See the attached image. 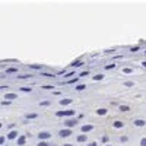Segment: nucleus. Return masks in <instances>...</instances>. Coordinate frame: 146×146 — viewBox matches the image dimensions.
Here are the masks:
<instances>
[{
	"label": "nucleus",
	"mask_w": 146,
	"mask_h": 146,
	"mask_svg": "<svg viewBox=\"0 0 146 146\" xmlns=\"http://www.w3.org/2000/svg\"><path fill=\"white\" fill-rule=\"evenodd\" d=\"M6 98H16V95H13V94H10V95H6Z\"/></svg>",
	"instance_id": "nucleus-9"
},
{
	"label": "nucleus",
	"mask_w": 146,
	"mask_h": 146,
	"mask_svg": "<svg viewBox=\"0 0 146 146\" xmlns=\"http://www.w3.org/2000/svg\"><path fill=\"white\" fill-rule=\"evenodd\" d=\"M66 146H72V145H66Z\"/></svg>",
	"instance_id": "nucleus-16"
},
{
	"label": "nucleus",
	"mask_w": 146,
	"mask_h": 146,
	"mask_svg": "<svg viewBox=\"0 0 146 146\" xmlns=\"http://www.w3.org/2000/svg\"><path fill=\"white\" fill-rule=\"evenodd\" d=\"M142 146H146V139H143V140H142Z\"/></svg>",
	"instance_id": "nucleus-13"
},
{
	"label": "nucleus",
	"mask_w": 146,
	"mask_h": 146,
	"mask_svg": "<svg viewBox=\"0 0 146 146\" xmlns=\"http://www.w3.org/2000/svg\"><path fill=\"white\" fill-rule=\"evenodd\" d=\"M15 136H16V133H15V131H12V133H10V135H9V137H10V139H13Z\"/></svg>",
	"instance_id": "nucleus-5"
},
{
	"label": "nucleus",
	"mask_w": 146,
	"mask_h": 146,
	"mask_svg": "<svg viewBox=\"0 0 146 146\" xmlns=\"http://www.w3.org/2000/svg\"><path fill=\"white\" fill-rule=\"evenodd\" d=\"M145 124V121H142V120H137L136 121V126H143Z\"/></svg>",
	"instance_id": "nucleus-4"
},
{
	"label": "nucleus",
	"mask_w": 146,
	"mask_h": 146,
	"mask_svg": "<svg viewBox=\"0 0 146 146\" xmlns=\"http://www.w3.org/2000/svg\"><path fill=\"white\" fill-rule=\"evenodd\" d=\"M60 136H63V137L70 136V130H62V131H60Z\"/></svg>",
	"instance_id": "nucleus-1"
},
{
	"label": "nucleus",
	"mask_w": 146,
	"mask_h": 146,
	"mask_svg": "<svg viewBox=\"0 0 146 146\" xmlns=\"http://www.w3.org/2000/svg\"><path fill=\"white\" fill-rule=\"evenodd\" d=\"M38 146H47V143H44V142H41V143H40Z\"/></svg>",
	"instance_id": "nucleus-14"
},
{
	"label": "nucleus",
	"mask_w": 146,
	"mask_h": 146,
	"mask_svg": "<svg viewBox=\"0 0 146 146\" xmlns=\"http://www.w3.org/2000/svg\"><path fill=\"white\" fill-rule=\"evenodd\" d=\"M48 136H50L48 133H41V135H40V139H47Z\"/></svg>",
	"instance_id": "nucleus-2"
},
{
	"label": "nucleus",
	"mask_w": 146,
	"mask_h": 146,
	"mask_svg": "<svg viewBox=\"0 0 146 146\" xmlns=\"http://www.w3.org/2000/svg\"><path fill=\"white\" fill-rule=\"evenodd\" d=\"M120 110H121V111H127L129 107H123V105H121V107H120Z\"/></svg>",
	"instance_id": "nucleus-7"
},
{
	"label": "nucleus",
	"mask_w": 146,
	"mask_h": 146,
	"mask_svg": "<svg viewBox=\"0 0 146 146\" xmlns=\"http://www.w3.org/2000/svg\"><path fill=\"white\" fill-rule=\"evenodd\" d=\"M91 129H92L91 126H83V127H82V130H83V131H88V130H91Z\"/></svg>",
	"instance_id": "nucleus-3"
},
{
	"label": "nucleus",
	"mask_w": 146,
	"mask_h": 146,
	"mask_svg": "<svg viewBox=\"0 0 146 146\" xmlns=\"http://www.w3.org/2000/svg\"><path fill=\"white\" fill-rule=\"evenodd\" d=\"M69 102H70V100H63L62 101V104H69Z\"/></svg>",
	"instance_id": "nucleus-12"
},
{
	"label": "nucleus",
	"mask_w": 146,
	"mask_h": 146,
	"mask_svg": "<svg viewBox=\"0 0 146 146\" xmlns=\"http://www.w3.org/2000/svg\"><path fill=\"white\" fill-rule=\"evenodd\" d=\"M114 126H115V127H121V126H123V124H121V123H120V121H117V123H115Z\"/></svg>",
	"instance_id": "nucleus-10"
},
{
	"label": "nucleus",
	"mask_w": 146,
	"mask_h": 146,
	"mask_svg": "<svg viewBox=\"0 0 146 146\" xmlns=\"http://www.w3.org/2000/svg\"><path fill=\"white\" fill-rule=\"evenodd\" d=\"M98 114H105V110H98Z\"/></svg>",
	"instance_id": "nucleus-11"
},
{
	"label": "nucleus",
	"mask_w": 146,
	"mask_h": 146,
	"mask_svg": "<svg viewBox=\"0 0 146 146\" xmlns=\"http://www.w3.org/2000/svg\"><path fill=\"white\" fill-rule=\"evenodd\" d=\"M78 91H82V89H85V85H79V86L76 88Z\"/></svg>",
	"instance_id": "nucleus-6"
},
{
	"label": "nucleus",
	"mask_w": 146,
	"mask_h": 146,
	"mask_svg": "<svg viewBox=\"0 0 146 146\" xmlns=\"http://www.w3.org/2000/svg\"><path fill=\"white\" fill-rule=\"evenodd\" d=\"M143 66H145V67H146V62H145V63H143Z\"/></svg>",
	"instance_id": "nucleus-15"
},
{
	"label": "nucleus",
	"mask_w": 146,
	"mask_h": 146,
	"mask_svg": "<svg viewBox=\"0 0 146 146\" xmlns=\"http://www.w3.org/2000/svg\"><path fill=\"white\" fill-rule=\"evenodd\" d=\"M75 123H76V121H72V120H70V121H67V126L70 127V126H73V124H75Z\"/></svg>",
	"instance_id": "nucleus-8"
}]
</instances>
